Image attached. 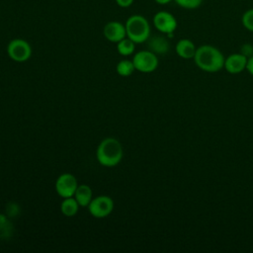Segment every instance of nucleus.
<instances>
[{
	"label": "nucleus",
	"instance_id": "f257e3e1",
	"mask_svg": "<svg viewBox=\"0 0 253 253\" xmlns=\"http://www.w3.org/2000/svg\"><path fill=\"white\" fill-rule=\"evenodd\" d=\"M193 59L201 70L213 73L223 68L225 57L217 47L211 44H203L197 47Z\"/></svg>",
	"mask_w": 253,
	"mask_h": 253
},
{
	"label": "nucleus",
	"instance_id": "f03ea898",
	"mask_svg": "<svg viewBox=\"0 0 253 253\" xmlns=\"http://www.w3.org/2000/svg\"><path fill=\"white\" fill-rule=\"evenodd\" d=\"M124 155L121 142L114 137L104 138L98 145L96 150V158L98 162L106 167H114L118 165Z\"/></svg>",
	"mask_w": 253,
	"mask_h": 253
},
{
	"label": "nucleus",
	"instance_id": "7ed1b4c3",
	"mask_svg": "<svg viewBox=\"0 0 253 253\" xmlns=\"http://www.w3.org/2000/svg\"><path fill=\"white\" fill-rule=\"evenodd\" d=\"M126 37L135 43L145 42L150 37V25L147 19L138 14L129 16L126 23Z\"/></svg>",
	"mask_w": 253,
	"mask_h": 253
},
{
	"label": "nucleus",
	"instance_id": "20e7f679",
	"mask_svg": "<svg viewBox=\"0 0 253 253\" xmlns=\"http://www.w3.org/2000/svg\"><path fill=\"white\" fill-rule=\"evenodd\" d=\"M8 56L17 62H24L32 55L31 44L23 39H14L7 45Z\"/></svg>",
	"mask_w": 253,
	"mask_h": 253
},
{
	"label": "nucleus",
	"instance_id": "39448f33",
	"mask_svg": "<svg viewBox=\"0 0 253 253\" xmlns=\"http://www.w3.org/2000/svg\"><path fill=\"white\" fill-rule=\"evenodd\" d=\"M134 68L142 73L153 72L158 66V57L151 50H139L132 57Z\"/></svg>",
	"mask_w": 253,
	"mask_h": 253
},
{
	"label": "nucleus",
	"instance_id": "423d86ee",
	"mask_svg": "<svg viewBox=\"0 0 253 253\" xmlns=\"http://www.w3.org/2000/svg\"><path fill=\"white\" fill-rule=\"evenodd\" d=\"M87 208L92 216L96 218H103L113 211L114 201L109 196L101 195L93 198Z\"/></svg>",
	"mask_w": 253,
	"mask_h": 253
},
{
	"label": "nucleus",
	"instance_id": "0eeeda50",
	"mask_svg": "<svg viewBox=\"0 0 253 253\" xmlns=\"http://www.w3.org/2000/svg\"><path fill=\"white\" fill-rule=\"evenodd\" d=\"M152 22L155 29L165 35H172L178 26L175 16L167 11H158L155 13Z\"/></svg>",
	"mask_w": 253,
	"mask_h": 253
},
{
	"label": "nucleus",
	"instance_id": "6e6552de",
	"mask_svg": "<svg viewBox=\"0 0 253 253\" xmlns=\"http://www.w3.org/2000/svg\"><path fill=\"white\" fill-rule=\"evenodd\" d=\"M77 187V179L70 173H62L55 181V191L61 198L73 197Z\"/></svg>",
	"mask_w": 253,
	"mask_h": 253
},
{
	"label": "nucleus",
	"instance_id": "1a4fd4ad",
	"mask_svg": "<svg viewBox=\"0 0 253 253\" xmlns=\"http://www.w3.org/2000/svg\"><path fill=\"white\" fill-rule=\"evenodd\" d=\"M103 35L107 41L117 43L126 38V26L119 21H110L104 26Z\"/></svg>",
	"mask_w": 253,
	"mask_h": 253
},
{
	"label": "nucleus",
	"instance_id": "9d476101",
	"mask_svg": "<svg viewBox=\"0 0 253 253\" xmlns=\"http://www.w3.org/2000/svg\"><path fill=\"white\" fill-rule=\"evenodd\" d=\"M248 58L244 53H232L224 60V68L230 74H238L246 69Z\"/></svg>",
	"mask_w": 253,
	"mask_h": 253
},
{
	"label": "nucleus",
	"instance_id": "9b49d317",
	"mask_svg": "<svg viewBox=\"0 0 253 253\" xmlns=\"http://www.w3.org/2000/svg\"><path fill=\"white\" fill-rule=\"evenodd\" d=\"M176 53L184 59H191L194 58L197 47L195 43L189 39H181L177 42L175 46Z\"/></svg>",
	"mask_w": 253,
	"mask_h": 253
},
{
	"label": "nucleus",
	"instance_id": "f8f14e48",
	"mask_svg": "<svg viewBox=\"0 0 253 253\" xmlns=\"http://www.w3.org/2000/svg\"><path fill=\"white\" fill-rule=\"evenodd\" d=\"M80 207H88L91 200L93 199V193L90 186L86 184L78 185L75 194L73 196Z\"/></svg>",
	"mask_w": 253,
	"mask_h": 253
},
{
	"label": "nucleus",
	"instance_id": "ddd939ff",
	"mask_svg": "<svg viewBox=\"0 0 253 253\" xmlns=\"http://www.w3.org/2000/svg\"><path fill=\"white\" fill-rule=\"evenodd\" d=\"M79 207L80 206L74 197L63 198V201L60 204V211L63 215L70 217L74 216L77 213Z\"/></svg>",
	"mask_w": 253,
	"mask_h": 253
},
{
	"label": "nucleus",
	"instance_id": "4468645a",
	"mask_svg": "<svg viewBox=\"0 0 253 253\" xmlns=\"http://www.w3.org/2000/svg\"><path fill=\"white\" fill-rule=\"evenodd\" d=\"M148 41V46L151 51L154 53H164L169 48V42L167 40L160 36H155L153 38L147 40Z\"/></svg>",
	"mask_w": 253,
	"mask_h": 253
},
{
	"label": "nucleus",
	"instance_id": "2eb2a0df",
	"mask_svg": "<svg viewBox=\"0 0 253 253\" xmlns=\"http://www.w3.org/2000/svg\"><path fill=\"white\" fill-rule=\"evenodd\" d=\"M135 49V42H132L127 37L117 42V50L121 55H130Z\"/></svg>",
	"mask_w": 253,
	"mask_h": 253
},
{
	"label": "nucleus",
	"instance_id": "dca6fc26",
	"mask_svg": "<svg viewBox=\"0 0 253 253\" xmlns=\"http://www.w3.org/2000/svg\"><path fill=\"white\" fill-rule=\"evenodd\" d=\"M134 65L132 60H128V59H123L121 61L118 62L117 66H116V70L118 72L119 75L126 77L132 74V72L134 71Z\"/></svg>",
	"mask_w": 253,
	"mask_h": 253
},
{
	"label": "nucleus",
	"instance_id": "f3484780",
	"mask_svg": "<svg viewBox=\"0 0 253 253\" xmlns=\"http://www.w3.org/2000/svg\"><path fill=\"white\" fill-rule=\"evenodd\" d=\"M241 23L246 30L253 32V8H250L243 13L241 17Z\"/></svg>",
	"mask_w": 253,
	"mask_h": 253
},
{
	"label": "nucleus",
	"instance_id": "a211bd4d",
	"mask_svg": "<svg viewBox=\"0 0 253 253\" xmlns=\"http://www.w3.org/2000/svg\"><path fill=\"white\" fill-rule=\"evenodd\" d=\"M179 7L184 8V9H188V10H193V9H197L199 8L202 3L203 0H173Z\"/></svg>",
	"mask_w": 253,
	"mask_h": 253
},
{
	"label": "nucleus",
	"instance_id": "6ab92c4d",
	"mask_svg": "<svg viewBox=\"0 0 253 253\" xmlns=\"http://www.w3.org/2000/svg\"><path fill=\"white\" fill-rule=\"evenodd\" d=\"M117 5L121 8H128L132 5L134 0H115Z\"/></svg>",
	"mask_w": 253,
	"mask_h": 253
},
{
	"label": "nucleus",
	"instance_id": "aec40b11",
	"mask_svg": "<svg viewBox=\"0 0 253 253\" xmlns=\"http://www.w3.org/2000/svg\"><path fill=\"white\" fill-rule=\"evenodd\" d=\"M246 70L253 76V55H251V56L248 58V60H247Z\"/></svg>",
	"mask_w": 253,
	"mask_h": 253
},
{
	"label": "nucleus",
	"instance_id": "412c9836",
	"mask_svg": "<svg viewBox=\"0 0 253 253\" xmlns=\"http://www.w3.org/2000/svg\"><path fill=\"white\" fill-rule=\"evenodd\" d=\"M157 4H159V5H167V4H169L170 2H172L173 0H154Z\"/></svg>",
	"mask_w": 253,
	"mask_h": 253
}]
</instances>
